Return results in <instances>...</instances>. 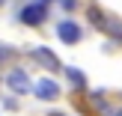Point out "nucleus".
<instances>
[{"label":"nucleus","mask_w":122,"mask_h":116,"mask_svg":"<svg viewBox=\"0 0 122 116\" xmlns=\"http://www.w3.org/2000/svg\"><path fill=\"white\" fill-rule=\"evenodd\" d=\"M0 3H3V0H0Z\"/></svg>","instance_id":"13"},{"label":"nucleus","mask_w":122,"mask_h":116,"mask_svg":"<svg viewBox=\"0 0 122 116\" xmlns=\"http://www.w3.org/2000/svg\"><path fill=\"white\" fill-rule=\"evenodd\" d=\"M33 89H36V95H39L42 101H54V98H57V95H60V86H57V83H54V81H48V77H42V81L36 83Z\"/></svg>","instance_id":"6"},{"label":"nucleus","mask_w":122,"mask_h":116,"mask_svg":"<svg viewBox=\"0 0 122 116\" xmlns=\"http://www.w3.org/2000/svg\"><path fill=\"white\" fill-rule=\"evenodd\" d=\"M89 21H92L98 30H104V33H110V36H116V39H122V24L113 21V18H107L98 6H89Z\"/></svg>","instance_id":"1"},{"label":"nucleus","mask_w":122,"mask_h":116,"mask_svg":"<svg viewBox=\"0 0 122 116\" xmlns=\"http://www.w3.org/2000/svg\"><path fill=\"white\" fill-rule=\"evenodd\" d=\"M9 57H12V48L9 45H0V63H6Z\"/></svg>","instance_id":"8"},{"label":"nucleus","mask_w":122,"mask_h":116,"mask_svg":"<svg viewBox=\"0 0 122 116\" xmlns=\"http://www.w3.org/2000/svg\"><path fill=\"white\" fill-rule=\"evenodd\" d=\"M57 36L66 45H77V42H81V27H77L75 21H60L57 24Z\"/></svg>","instance_id":"3"},{"label":"nucleus","mask_w":122,"mask_h":116,"mask_svg":"<svg viewBox=\"0 0 122 116\" xmlns=\"http://www.w3.org/2000/svg\"><path fill=\"white\" fill-rule=\"evenodd\" d=\"M45 3H51V0H45Z\"/></svg>","instance_id":"12"},{"label":"nucleus","mask_w":122,"mask_h":116,"mask_svg":"<svg viewBox=\"0 0 122 116\" xmlns=\"http://www.w3.org/2000/svg\"><path fill=\"white\" fill-rule=\"evenodd\" d=\"M60 3H63V9H69V12H71V9H77V6H75V0H60Z\"/></svg>","instance_id":"9"},{"label":"nucleus","mask_w":122,"mask_h":116,"mask_svg":"<svg viewBox=\"0 0 122 116\" xmlns=\"http://www.w3.org/2000/svg\"><path fill=\"white\" fill-rule=\"evenodd\" d=\"M45 18H48V3H45V0L27 3V6L21 9V21H24V24H33V27H36V24H42Z\"/></svg>","instance_id":"2"},{"label":"nucleus","mask_w":122,"mask_h":116,"mask_svg":"<svg viewBox=\"0 0 122 116\" xmlns=\"http://www.w3.org/2000/svg\"><path fill=\"white\" fill-rule=\"evenodd\" d=\"M66 77H69V81L75 83L77 89H83V86H86V75H83L81 69H71V66H69V69H66Z\"/></svg>","instance_id":"7"},{"label":"nucleus","mask_w":122,"mask_h":116,"mask_svg":"<svg viewBox=\"0 0 122 116\" xmlns=\"http://www.w3.org/2000/svg\"><path fill=\"white\" fill-rule=\"evenodd\" d=\"M33 60L42 66V69H48V71H60V69H63L60 60H57V54L48 51V48H36V51H33Z\"/></svg>","instance_id":"4"},{"label":"nucleus","mask_w":122,"mask_h":116,"mask_svg":"<svg viewBox=\"0 0 122 116\" xmlns=\"http://www.w3.org/2000/svg\"><path fill=\"white\" fill-rule=\"evenodd\" d=\"M113 116H122V110H116V113H113Z\"/></svg>","instance_id":"10"},{"label":"nucleus","mask_w":122,"mask_h":116,"mask_svg":"<svg viewBox=\"0 0 122 116\" xmlns=\"http://www.w3.org/2000/svg\"><path fill=\"white\" fill-rule=\"evenodd\" d=\"M54 116H63V113H54Z\"/></svg>","instance_id":"11"},{"label":"nucleus","mask_w":122,"mask_h":116,"mask_svg":"<svg viewBox=\"0 0 122 116\" xmlns=\"http://www.w3.org/2000/svg\"><path fill=\"white\" fill-rule=\"evenodd\" d=\"M6 83H9V89H15L18 95L30 92V77H27V71H21V69H12L9 75H6Z\"/></svg>","instance_id":"5"}]
</instances>
